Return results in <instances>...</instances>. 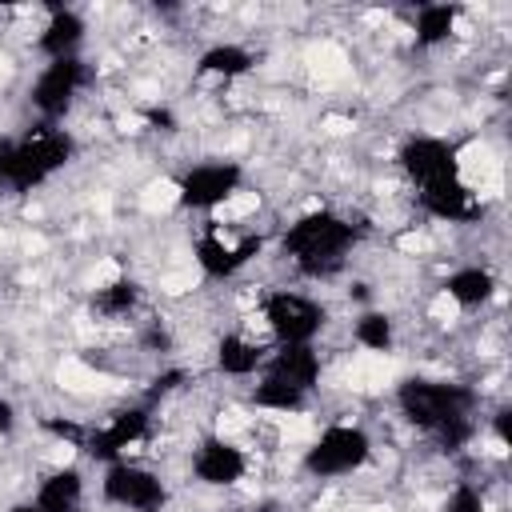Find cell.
Listing matches in <instances>:
<instances>
[{"label": "cell", "mask_w": 512, "mask_h": 512, "mask_svg": "<svg viewBox=\"0 0 512 512\" xmlns=\"http://www.w3.org/2000/svg\"><path fill=\"white\" fill-rule=\"evenodd\" d=\"M72 152L76 144L64 128H40L32 136L0 144V184L12 192H32L44 180H52L72 160Z\"/></svg>", "instance_id": "cell-3"}, {"label": "cell", "mask_w": 512, "mask_h": 512, "mask_svg": "<svg viewBox=\"0 0 512 512\" xmlns=\"http://www.w3.org/2000/svg\"><path fill=\"white\" fill-rule=\"evenodd\" d=\"M40 512H80L84 504V476L80 468H56L36 484V500Z\"/></svg>", "instance_id": "cell-16"}, {"label": "cell", "mask_w": 512, "mask_h": 512, "mask_svg": "<svg viewBox=\"0 0 512 512\" xmlns=\"http://www.w3.org/2000/svg\"><path fill=\"white\" fill-rule=\"evenodd\" d=\"M444 292L460 304V308H484L496 296V276L484 264H464L444 280Z\"/></svg>", "instance_id": "cell-18"}, {"label": "cell", "mask_w": 512, "mask_h": 512, "mask_svg": "<svg viewBox=\"0 0 512 512\" xmlns=\"http://www.w3.org/2000/svg\"><path fill=\"white\" fill-rule=\"evenodd\" d=\"M352 244H356L352 220H344V216H336L328 208L304 212L280 236V252L304 276H328V272H336L344 264V256L352 252Z\"/></svg>", "instance_id": "cell-2"}, {"label": "cell", "mask_w": 512, "mask_h": 512, "mask_svg": "<svg viewBox=\"0 0 512 512\" xmlns=\"http://www.w3.org/2000/svg\"><path fill=\"white\" fill-rule=\"evenodd\" d=\"M100 492L108 504H116L124 512H164V504H168V484L160 480V472H152L144 464H128V460H112L104 468Z\"/></svg>", "instance_id": "cell-5"}, {"label": "cell", "mask_w": 512, "mask_h": 512, "mask_svg": "<svg viewBox=\"0 0 512 512\" xmlns=\"http://www.w3.org/2000/svg\"><path fill=\"white\" fill-rule=\"evenodd\" d=\"M148 436V412L144 408H124V412H116L104 428H96V432H88L84 436V448L96 456V460H116L124 448H132V444H140Z\"/></svg>", "instance_id": "cell-13"}, {"label": "cell", "mask_w": 512, "mask_h": 512, "mask_svg": "<svg viewBox=\"0 0 512 512\" xmlns=\"http://www.w3.org/2000/svg\"><path fill=\"white\" fill-rule=\"evenodd\" d=\"M84 80H88V72H84V64H80V56L48 60V64L36 72L28 100H32V108H36L40 116H48V120H60V116L72 108V100L80 96Z\"/></svg>", "instance_id": "cell-8"}, {"label": "cell", "mask_w": 512, "mask_h": 512, "mask_svg": "<svg viewBox=\"0 0 512 512\" xmlns=\"http://www.w3.org/2000/svg\"><path fill=\"white\" fill-rule=\"evenodd\" d=\"M12 428H16V408H12V404L0 396V436H8Z\"/></svg>", "instance_id": "cell-25"}, {"label": "cell", "mask_w": 512, "mask_h": 512, "mask_svg": "<svg viewBox=\"0 0 512 512\" xmlns=\"http://www.w3.org/2000/svg\"><path fill=\"white\" fill-rule=\"evenodd\" d=\"M192 476L208 488H232L248 476V456L240 444H232L224 436H204L192 448Z\"/></svg>", "instance_id": "cell-10"}, {"label": "cell", "mask_w": 512, "mask_h": 512, "mask_svg": "<svg viewBox=\"0 0 512 512\" xmlns=\"http://www.w3.org/2000/svg\"><path fill=\"white\" fill-rule=\"evenodd\" d=\"M352 336H356V344L368 348V352H392V344H396V324H392L388 312H364V316H356Z\"/></svg>", "instance_id": "cell-22"}, {"label": "cell", "mask_w": 512, "mask_h": 512, "mask_svg": "<svg viewBox=\"0 0 512 512\" xmlns=\"http://www.w3.org/2000/svg\"><path fill=\"white\" fill-rule=\"evenodd\" d=\"M264 376H272V380H284V384H292L296 392H304V396H312V388L320 384V372H324V364H320V352L312 348V344H280L268 360H264V368H260Z\"/></svg>", "instance_id": "cell-11"}, {"label": "cell", "mask_w": 512, "mask_h": 512, "mask_svg": "<svg viewBox=\"0 0 512 512\" xmlns=\"http://www.w3.org/2000/svg\"><path fill=\"white\" fill-rule=\"evenodd\" d=\"M492 424H496V440L508 444V436H512V432H508V408H500V412L492 416Z\"/></svg>", "instance_id": "cell-26"}, {"label": "cell", "mask_w": 512, "mask_h": 512, "mask_svg": "<svg viewBox=\"0 0 512 512\" xmlns=\"http://www.w3.org/2000/svg\"><path fill=\"white\" fill-rule=\"evenodd\" d=\"M252 404L264 408V412H300V408L308 404V396L296 392L292 384L272 380V376L260 372V380H256V388H252Z\"/></svg>", "instance_id": "cell-21"}, {"label": "cell", "mask_w": 512, "mask_h": 512, "mask_svg": "<svg viewBox=\"0 0 512 512\" xmlns=\"http://www.w3.org/2000/svg\"><path fill=\"white\" fill-rule=\"evenodd\" d=\"M244 184V168L236 160H208V164H192L180 184H176V200L180 208L192 212H212L220 204H228Z\"/></svg>", "instance_id": "cell-7"}, {"label": "cell", "mask_w": 512, "mask_h": 512, "mask_svg": "<svg viewBox=\"0 0 512 512\" xmlns=\"http://www.w3.org/2000/svg\"><path fill=\"white\" fill-rule=\"evenodd\" d=\"M84 20L80 12L72 8H52V16L44 20L40 36H36V48L48 56V60H64V56H76V48L84 44Z\"/></svg>", "instance_id": "cell-15"}, {"label": "cell", "mask_w": 512, "mask_h": 512, "mask_svg": "<svg viewBox=\"0 0 512 512\" xmlns=\"http://www.w3.org/2000/svg\"><path fill=\"white\" fill-rule=\"evenodd\" d=\"M136 300H140V288H136L132 280H112V284L96 288L92 308H96V312H104V316H124V312H132V308H136Z\"/></svg>", "instance_id": "cell-23"}, {"label": "cell", "mask_w": 512, "mask_h": 512, "mask_svg": "<svg viewBox=\"0 0 512 512\" xmlns=\"http://www.w3.org/2000/svg\"><path fill=\"white\" fill-rule=\"evenodd\" d=\"M420 192V204L428 216L436 220H472L480 212V200L472 196V188L452 176V180H440V184H428V188H416Z\"/></svg>", "instance_id": "cell-14"}, {"label": "cell", "mask_w": 512, "mask_h": 512, "mask_svg": "<svg viewBox=\"0 0 512 512\" xmlns=\"http://www.w3.org/2000/svg\"><path fill=\"white\" fill-rule=\"evenodd\" d=\"M368 456H372V436L360 424H328L304 448V472L316 480H336L364 468Z\"/></svg>", "instance_id": "cell-4"}, {"label": "cell", "mask_w": 512, "mask_h": 512, "mask_svg": "<svg viewBox=\"0 0 512 512\" xmlns=\"http://www.w3.org/2000/svg\"><path fill=\"white\" fill-rule=\"evenodd\" d=\"M456 16H460L456 4H424V8L416 12V44H420V48L444 44V40L456 32Z\"/></svg>", "instance_id": "cell-20"}, {"label": "cell", "mask_w": 512, "mask_h": 512, "mask_svg": "<svg viewBox=\"0 0 512 512\" xmlns=\"http://www.w3.org/2000/svg\"><path fill=\"white\" fill-rule=\"evenodd\" d=\"M8 512H40V508H36V504L28 500V504H16V508H8Z\"/></svg>", "instance_id": "cell-27"}, {"label": "cell", "mask_w": 512, "mask_h": 512, "mask_svg": "<svg viewBox=\"0 0 512 512\" xmlns=\"http://www.w3.org/2000/svg\"><path fill=\"white\" fill-rule=\"evenodd\" d=\"M252 64L256 60H252L248 48H240V44H212V48L200 52L196 72L200 76H216V80H236V76L252 72Z\"/></svg>", "instance_id": "cell-19"}, {"label": "cell", "mask_w": 512, "mask_h": 512, "mask_svg": "<svg viewBox=\"0 0 512 512\" xmlns=\"http://www.w3.org/2000/svg\"><path fill=\"white\" fill-rule=\"evenodd\" d=\"M260 252V236H244V240H224V236H216V232H204L200 240H196V264L204 268V276H212V280H228V276H236L252 256Z\"/></svg>", "instance_id": "cell-12"}, {"label": "cell", "mask_w": 512, "mask_h": 512, "mask_svg": "<svg viewBox=\"0 0 512 512\" xmlns=\"http://www.w3.org/2000/svg\"><path fill=\"white\" fill-rule=\"evenodd\" d=\"M260 316L268 324V332L276 336V344H312L324 328V308L304 296V292H268L260 304Z\"/></svg>", "instance_id": "cell-6"}, {"label": "cell", "mask_w": 512, "mask_h": 512, "mask_svg": "<svg viewBox=\"0 0 512 512\" xmlns=\"http://www.w3.org/2000/svg\"><path fill=\"white\" fill-rule=\"evenodd\" d=\"M484 508L488 504H484V492L476 484H456L448 492V504H444V512H484Z\"/></svg>", "instance_id": "cell-24"}, {"label": "cell", "mask_w": 512, "mask_h": 512, "mask_svg": "<svg viewBox=\"0 0 512 512\" xmlns=\"http://www.w3.org/2000/svg\"><path fill=\"white\" fill-rule=\"evenodd\" d=\"M264 360H268V348L264 344H256L252 336H244V332H228V336H220V344H216V368L224 372V376H256L260 368H264Z\"/></svg>", "instance_id": "cell-17"}, {"label": "cell", "mask_w": 512, "mask_h": 512, "mask_svg": "<svg viewBox=\"0 0 512 512\" xmlns=\"http://www.w3.org/2000/svg\"><path fill=\"white\" fill-rule=\"evenodd\" d=\"M400 168L404 176L416 184V188H428V184H440V180H452L460 176V160H456V148L444 140V136H408L400 144Z\"/></svg>", "instance_id": "cell-9"}, {"label": "cell", "mask_w": 512, "mask_h": 512, "mask_svg": "<svg viewBox=\"0 0 512 512\" xmlns=\"http://www.w3.org/2000/svg\"><path fill=\"white\" fill-rule=\"evenodd\" d=\"M396 404L416 424L420 432L440 436V444L460 448L472 436V408L476 392L468 384H448V380H428V376H408L396 388Z\"/></svg>", "instance_id": "cell-1"}]
</instances>
